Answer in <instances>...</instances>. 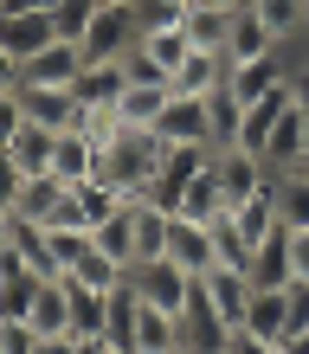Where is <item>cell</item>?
Wrapping results in <instances>:
<instances>
[{"mask_svg": "<svg viewBox=\"0 0 309 354\" xmlns=\"http://www.w3.org/2000/svg\"><path fill=\"white\" fill-rule=\"evenodd\" d=\"M71 187L58 180V174H26V180H13L7 174V219H32V225H52L58 219V206H65Z\"/></svg>", "mask_w": 309, "mask_h": 354, "instance_id": "5", "label": "cell"}, {"mask_svg": "<svg viewBox=\"0 0 309 354\" xmlns=\"http://www.w3.org/2000/svg\"><path fill=\"white\" fill-rule=\"evenodd\" d=\"M252 13L277 39H309V0H252Z\"/></svg>", "mask_w": 309, "mask_h": 354, "instance_id": "26", "label": "cell"}, {"mask_svg": "<svg viewBox=\"0 0 309 354\" xmlns=\"http://www.w3.org/2000/svg\"><path fill=\"white\" fill-rule=\"evenodd\" d=\"M168 258H174L180 270H194V277H206V270L219 264V239H213V225H200V219H187V213H174Z\"/></svg>", "mask_w": 309, "mask_h": 354, "instance_id": "10", "label": "cell"}, {"mask_svg": "<svg viewBox=\"0 0 309 354\" xmlns=\"http://www.w3.org/2000/svg\"><path fill=\"white\" fill-rule=\"evenodd\" d=\"M135 206H142V200H122L116 213L97 225V252H110L122 270H135Z\"/></svg>", "mask_w": 309, "mask_h": 354, "instance_id": "21", "label": "cell"}, {"mask_svg": "<svg viewBox=\"0 0 309 354\" xmlns=\"http://www.w3.org/2000/svg\"><path fill=\"white\" fill-rule=\"evenodd\" d=\"M168 103H174V84H129L122 103H116V122L122 129H155Z\"/></svg>", "mask_w": 309, "mask_h": 354, "instance_id": "15", "label": "cell"}, {"mask_svg": "<svg viewBox=\"0 0 309 354\" xmlns=\"http://www.w3.org/2000/svg\"><path fill=\"white\" fill-rule=\"evenodd\" d=\"M46 335L26 322V316H0V354H39Z\"/></svg>", "mask_w": 309, "mask_h": 354, "instance_id": "28", "label": "cell"}, {"mask_svg": "<svg viewBox=\"0 0 309 354\" xmlns=\"http://www.w3.org/2000/svg\"><path fill=\"white\" fill-rule=\"evenodd\" d=\"M206 161H213V149H194V142H168V155H161V174H155V206H180V194H187V187L206 174Z\"/></svg>", "mask_w": 309, "mask_h": 354, "instance_id": "7", "label": "cell"}, {"mask_svg": "<svg viewBox=\"0 0 309 354\" xmlns=\"http://www.w3.org/2000/svg\"><path fill=\"white\" fill-rule=\"evenodd\" d=\"M39 335H71V277H46L39 283V303L26 316Z\"/></svg>", "mask_w": 309, "mask_h": 354, "instance_id": "17", "label": "cell"}, {"mask_svg": "<svg viewBox=\"0 0 309 354\" xmlns=\"http://www.w3.org/2000/svg\"><path fill=\"white\" fill-rule=\"evenodd\" d=\"M252 283L258 290H290V225H277L271 239L258 245V258H252Z\"/></svg>", "mask_w": 309, "mask_h": 354, "instance_id": "20", "label": "cell"}, {"mask_svg": "<svg viewBox=\"0 0 309 354\" xmlns=\"http://www.w3.org/2000/svg\"><path fill=\"white\" fill-rule=\"evenodd\" d=\"M58 19L52 13H13V19H0V58H7V71H19V65H32L46 46H58Z\"/></svg>", "mask_w": 309, "mask_h": 354, "instance_id": "4", "label": "cell"}, {"mask_svg": "<svg viewBox=\"0 0 309 354\" xmlns=\"http://www.w3.org/2000/svg\"><path fill=\"white\" fill-rule=\"evenodd\" d=\"M213 174H219V194H225V213L245 200H258L264 187H271V168H264L258 155H245V149H219L213 155Z\"/></svg>", "mask_w": 309, "mask_h": 354, "instance_id": "8", "label": "cell"}, {"mask_svg": "<svg viewBox=\"0 0 309 354\" xmlns=\"http://www.w3.org/2000/svg\"><path fill=\"white\" fill-rule=\"evenodd\" d=\"M39 354H77V335H46V348Z\"/></svg>", "mask_w": 309, "mask_h": 354, "instance_id": "33", "label": "cell"}, {"mask_svg": "<svg viewBox=\"0 0 309 354\" xmlns=\"http://www.w3.org/2000/svg\"><path fill=\"white\" fill-rule=\"evenodd\" d=\"M97 7H103V0H58L52 19H58V32H65V39H84L91 19H97Z\"/></svg>", "mask_w": 309, "mask_h": 354, "instance_id": "29", "label": "cell"}, {"mask_svg": "<svg viewBox=\"0 0 309 354\" xmlns=\"http://www.w3.org/2000/svg\"><path fill=\"white\" fill-rule=\"evenodd\" d=\"M161 155H168V142L155 129H116L103 142V168L97 180H110L122 200H149L155 194V174H161Z\"/></svg>", "mask_w": 309, "mask_h": 354, "instance_id": "1", "label": "cell"}, {"mask_svg": "<svg viewBox=\"0 0 309 354\" xmlns=\"http://www.w3.org/2000/svg\"><path fill=\"white\" fill-rule=\"evenodd\" d=\"M180 354H194V348H180Z\"/></svg>", "mask_w": 309, "mask_h": 354, "instance_id": "39", "label": "cell"}, {"mask_svg": "<svg viewBox=\"0 0 309 354\" xmlns=\"http://www.w3.org/2000/svg\"><path fill=\"white\" fill-rule=\"evenodd\" d=\"M245 328L283 348V335H290V290H258V297H252V316H245Z\"/></svg>", "mask_w": 309, "mask_h": 354, "instance_id": "22", "label": "cell"}, {"mask_svg": "<svg viewBox=\"0 0 309 354\" xmlns=\"http://www.w3.org/2000/svg\"><path fill=\"white\" fill-rule=\"evenodd\" d=\"M129 283L142 290V303L149 309H168V316H187V303H194V270H180L174 258H155V264H135L129 270Z\"/></svg>", "mask_w": 309, "mask_h": 354, "instance_id": "3", "label": "cell"}, {"mask_svg": "<svg viewBox=\"0 0 309 354\" xmlns=\"http://www.w3.org/2000/svg\"><path fill=\"white\" fill-rule=\"evenodd\" d=\"M0 142H7V174H13V180H26V174H52V155H58V129L19 122V129H7Z\"/></svg>", "mask_w": 309, "mask_h": 354, "instance_id": "9", "label": "cell"}, {"mask_svg": "<svg viewBox=\"0 0 309 354\" xmlns=\"http://www.w3.org/2000/svg\"><path fill=\"white\" fill-rule=\"evenodd\" d=\"M283 354H309V328L303 335H283Z\"/></svg>", "mask_w": 309, "mask_h": 354, "instance_id": "34", "label": "cell"}, {"mask_svg": "<svg viewBox=\"0 0 309 354\" xmlns=\"http://www.w3.org/2000/svg\"><path fill=\"white\" fill-rule=\"evenodd\" d=\"M155 136H161V142H194V149H213V142H219V129H213V97H180V91H174V103H168L161 122H155Z\"/></svg>", "mask_w": 309, "mask_h": 354, "instance_id": "6", "label": "cell"}, {"mask_svg": "<svg viewBox=\"0 0 309 354\" xmlns=\"http://www.w3.org/2000/svg\"><path fill=\"white\" fill-rule=\"evenodd\" d=\"M271 187H277V219L290 232H303L309 225V168H283V174H271Z\"/></svg>", "mask_w": 309, "mask_h": 354, "instance_id": "23", "label": "cell"}, {"mask_svg": "<svg viewBox=\"0 0 309 354\" xmlns=\"http://www.w3.org/2000/svg\"><path fill=\"white\" fill-rule=\"evenodd\" d=\"M58 0H0V19H13V13H52Z\"/></svg>", "mask_w": 309, "mask_h": 354, "instance_id": "32", "label": "cell"}, {"mask_svg": "<svg viewBox=\"0 0 309 354\" xmlns=\"http://www.w3.org/2000/svg\"><path fill=\"white\" fill-rule=\"evenodd\" d=\"M213 7H245V0H213Z\"/></svg>", "mask_w": 309, "mask_h": 354, "instance_id": "36", "label": "cell"}, {"mask_svg": "<svg viewBox=\"0 0 309 354\" xmlns=\"http://www.w3.org/2000/svg\"><path fill=\"white\" fill-rule=\"evenodd\" d=\"M135 316H142V290H135V283L110 290V328H103V342L129 354V342H135Z\"/></svg>", "mask_w": 309, "mask_h": 354, "instance_id": "24", "label": "cell"}, {"mask_svg": "<svg viewBox=\"0 0 309 354\" xmlns=\"http://www.w3.org/2000/svg\"><path fill=\"white\" fill-rule=\"evenodd\" d=\"M283 46V39L264 26V19L252 13V0H245V7L232 13V39H225V58H232V65H252V58H271Z\"/></svg>", "mask_w": 309, "mask_h": 354, "instance_id": "14", "label": "cell"}, {"mask_svg": "<svg viewBox=\"0 0 309 354\" xmlns=\"http://www.w3.org/2000/svg\"><path fill=\"white\" fill-rule=\"evenodd\" d=\"M232 13H238V7H213V0L194 7V13H187L194 46H200V52H225V39H232Z\"/></svg>", "mask_w": 309, "mask_h": 354, "instance_id": "25", "label": "cell"}, {"mask_svg": "<svg viewBox=\"0 0 309 354\" xmlns=\"http://www.w3.org/2000/svg\"><path fill=\"white\" fill-rule=\"evenodd\" d=\"M103 328H110V290H91V283L71 277V335L103 342Z\"/></svg>", "mask_w": 309, "mask_h": 354, "instance_id": "19", "label": "cell"}, {"mask_svg": "<svg viewBox=\"0 0 309 354\" xmlns=\"http://www.w3.org/2000/svg\"><path fill=\"white\" fill-rule=\"evenodd\" d=\"M290 277H309V225L290 232Z\"/></svg>", "mask_w": 309, "mask_h": 354, "instance_id": "31", "label": "cell"}, {"mask_svg": "<svg viewBox=\"0 0 309 354\" xmlns=\"http://www.w3.org/2000/svg\"><path fill=\"white\" fill-rule=\"evenodd\" d=\"M71 91H77L84 110H116L122 91H129V71H122V58H103V65H84V71H77Z\"/></svg>", "mask_w": 309, "mask_h": 354, "instance_id": "13", "label": "cell"}, {"mask_svg": "<svg viewBox=\"0 0 309 354\" xmlns=\"http://www.w3.org/2000/svg\"><path fill=\"white\" fill-rule=\"evenodd\" d=\"M303 328H309V277L290 283V335H303Z\"/></svg>", "mask_w": 309, "mask_h": 354, "instance_id": "30", "label": "cell"}, {"mask_svg": "<svg viewBox=\"0 0 309 354\" xmlns=\"http://www.w3.org/2000/svg\"><path fill=\"white\" fill-rule=\"evenodd\" d=\"M225 71H232V58H225V52H187V65H180L174 71V91L180 97H213L219 84H225Z\"/></svg>", "mask_w": 309, "mask_h": 354, "instance_id": "16", "label": "cell"}, {"mask_svg": "<svg viewBox=\"0 0 309 354\" xmlns=\"http://www.w3.org/2000/svg\"><path fill=\"white\" fill-rule=\"evenodd\" d=\"M142 0H103L97 7V19H91V32L77 39L84 46V58L91 65H103V58H129L135 46H142Z\"/></svg>", "mask_w": 309, "mask_h": 354, "instance_id": "2", "label": "cell"}, {"mask_svg": "<svg viewBox=\"0 0 309 354\" xmlns=\"http://www.w3.org/2000/svg\"><path fill=\"white\" fill-rule=\"evenodd\" d=\"M84 65H91L84 46H77V39H58V46H46L32 65H19L13 77H26V84H77V71H84Z\"/></svg>", "mask_w": 309, "mask_h": 354, "instance_id": "12", "label": "cell"}, {"mask_svg": "<svg viewBox=\"0 0 309 354\" xmlns=\"http://www.w3.org/2000/svg\"><path fill=\"white\" fill-rule=\"evenodd\" d=\"M174 213H187V219H200V225H213L219 213H225V194H219V174H213V161H206V174L180 194V206Z\"/></svg>", "mask_w": 309, "mask_h": 354, "instance_id": "27", "label": "cell"}, {"mask_svg": "<svg viewBox=\"0 0 309 354\" xmlns=\"http://www.w3.org/2000/svg\"><path fill=\"white\" fill-rule=\"evenodd\" d=\"M174 7H187V13H194V7H206V0H174Z\"/></svg>", "mask_w": 309, "mask_h": 354, "instance_id": "35", "label": "cell"}, {"mask_svg": "<svg viewBox=\"0 0 309 354\" xmlns=\"http://www.w3.org/2000/svg\"><path fill=\"white\" fill-rule=\"evenodd\" d=\"M7 252H19L39 277H65L58 258H52V232H46V225H32V219H7Z\"/></svg>", "mask_w": 309, "mask_h": 354, "instance_id": "18", "label": "cell"}, {"mask_svg": "<svg viewBox=\"0 0 309 354\" xmlns=\"http://www.w3.org/2000/svg\"><path fill=\"white\" fill-rule=\"evenodd\" d=\"M303 97H309V77H303Z\"/></svg>", "mask_w": 309, "mask_h": 354, "instance_id": "38", "label": "cell"}, {"mask_svg": "<svg viewBox=\"0 0 309 354\" xmlns=\"http://www.w3.org/2000/svg\"><path fill=\"white\" fill-rule=\"evenodd\" d=\"M103 354H122V348H110V342H103Z\"/></svg>", "mask_w": 309, "mask_h": 354, "instance_id": "37", "label": "cell"}, {"mask_svg": "<svg viewBox=\"0 0 309 354\" xmlns=\"http://www.w3.org/2000/svg\"><path fill=\"white\" fill-rule=\"evenodd\" d=\"M97 168H103V142H97V136H84V129H58L52 174L65 180V187H77V180H97Z\"/></svg>", "mask_w": 309, "mask_h": 354, "instance_id": "11", "label": "cell"}]
</instances>
